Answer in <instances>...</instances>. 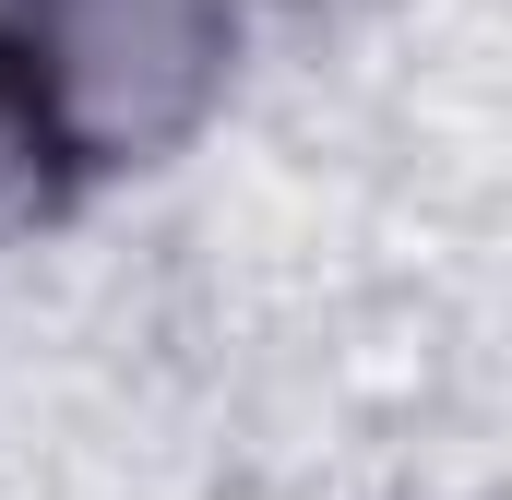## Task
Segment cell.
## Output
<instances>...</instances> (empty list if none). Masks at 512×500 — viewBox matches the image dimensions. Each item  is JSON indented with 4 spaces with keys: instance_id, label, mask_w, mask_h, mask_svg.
Segmentation results:
<instances>
[{
    "instance_id": "6da1fadb",
    "label": "cell",
    "mask_w": 512,
    "mask_h": 500,
    "mask_svg": "<svg viewBox=\"0 0 512 500\" xmlns=\"http://www.w3.org/2000/svg\"><path fill=\"white\" fill-rule=\"evenodd\" d=\"M84 191L179 167L251 72V0H0Z\"/></svg>"
},
{
    "instance_id": "7a4b0ae2",
    "label": "cell",
    "mask_w": 512,
    "mask_h": 500,
    "mask_svg": "<svg viewBox=\"0 0 512 500\" xmlns=\"http://www.w3.org/2000/svg\"><path fill=\"white\" fill-rule=\"evenodd\" d=\"M72 203H84V167H72V143H60L12 24H0V250H36Z\"/></svg>"
}]
</instances>
